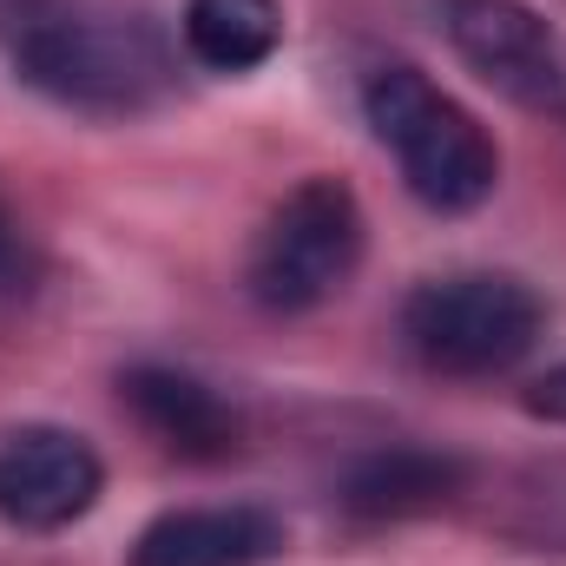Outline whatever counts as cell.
Returning a JSON list of instances; mask_svg holds the SVG:
<instances>
[{
    "mask_svg": "<svg viewBox=\"0 0 566 566\" xmlns=\"http://www.w3.org/2000/svg\"><path fill=\"white\" fill-rule=\"evenodd\" d=\"M547 329V303L507 271L428 277L402 303V343L434 376H501Z\"/></svg>",
    "mask_w": 566,
    "mask_h": 566,
    "instance_id": "3957f363",
    "label": "cell"
},
{
    "mask_svg": "<svg viewBox=\"0 0 566 566\" xmlns=\"http://www.w3.org/2000/svg\"><path fill=\"white\" fill-rule=\"evenodd\" d=\"M527 409L547 416V422H566V363H554V369L527 389Z\"/></svg>",
    "mask_w": 566,
    "mask_h": 566,
    "instance_id": "8fae6325",
    "label": "cell"
},
{
    "mask_svg": "<svg viewBox=\"0 0 566 566\" xmlns=\"http://www.w3.org/2000/svg\"><path fill=\"white\" fill-rule=\"evenodd\" d=\"M119 396L133 402V416H139L171 454H191V461H218V454H231L238 448V409L218 396V389H205L198 376H178V369H133L126 382H119Z\"/></svg>",
    "mask_w": 566,
    "mask_h": 566,
    "instance_id": "ba28073f",
    "label": "cell"
},
{
    "mask_svg": "<svg viewBox=\"0 0 566 566\" xmlns=\"http://www.w3.org/2000/svg\"><path fill=\"white\" fill-rule=\"evenodd\" d=\"M283 7L277 0H191L185 7V53L211 73H251L277 53Z\"/></svg>",
    "mask_w": 566,
    "mask_h": 566,
    "instance_id": "9c48e42d",
    "label": "cell"
},
{
    "mask_svg": "<svg viewBox=\"0 0 566 566\" xmlns=\"http://www.w3.org/2000/svg\"><path fill=\"white\" fill-rule=\"evenodd\" d=\"M363 264V205L349 185L336 178H310L283 198L277 211L264 218L244 283L264 310L277 316H303L316 303H329L336 290H349Z\"/></svg>",
    "mask_w": 566,
    "mask_h": 566,
    "instance_id": "277c9868",
    "label": "cell"
},
{
    "mask_svg": "<svg viewBox=\"0 0 566 566\" xmlns=\"http://www.w3.org/2000/svg\"><path fill=\"white\" fill-rule=\"evenodd\" d=\"M454 488V461H434V454H376L349 474V507L356 514H416L448 501Z\"/></svg>",
    "mask_w": 566,
    "mask_h": 566,
    "instance_id": "30bf717a",
    "label": "cell"
},
{
    "mask_svg": "<svg viewBox=\"0 0 566 566\" xmlns=\"http://www.w3.org/2000/svg\"><path fill=\"white\" fill-rule=\"evenodd\" d=\"M283 554V521L258 501L171 507L133 541V566H264Z\"/></svg>",
    "mask_w": 566,
    "mask_h": 566,
    "instance_id": "52a82bcc",
    "label": "cell"
},
{
    "mask_svg": "<svg viewBox=\"0 0 566 566\" xmlns=\"http://www.w3.org/2000/svg\"><path fill=\"white\" fill-rule=\"evenodd\" d=\"M20 73L73 113L126 119L171 86V53L158 27L126 13H53L20 33Z\"/></svg>",
    "mask_w": 566,
    "mask_h": 566,
    "instance_id": "7a4b0ae2",
    "label": "cell"
},
{
    "mask_svg": "<svg viewBox=\"0 0 566 566\" xmlns=\"http://www.w3.org/2000/svg\"><path fill=\"white\" fill-rule=\"evenodd\" d=\"M363 113H369V133L396 151L402 185L428 211H474L501 185L494 139L422 66H376L363 86Z\"/></svg>",
    "mask_w": 566,
    "mask_h": 566,
    "instance_id": "6da1fadb",
    "label": "cell"
},
{
    "mask_svg": "<svg viewBox=\"0 0 566 566\" xmlns=\"http://www.w3.org/2000/svg\"><path fill=\"white\" fill-rule=\"evenodd\" d=\"M454 53L514 106L566 119V33L527 0H448L441 13Z\"/></svg>",
    "mask_w": 566,
    "mask_h": 566,
    "instance_id": "5b68a950",
    "label": "cell"
},
{
    "mask_svg": "<svg viewBox=\"0 0 566 566\" xmlns=\"http://www.w3.org/2000/svg\"><path fill=\"white\" fill-rule=\"evenodd\" d=\"M13 271V224H7V211H0V277Z\"/></svg>",
    "mask_w": 566,
    "mask_h": 566,
    "instance_id": "7c38bea8",
    "label": "cell"
},
{
    "mask_svg": "<svg viewBox=\"0 0 566 566\" xmlns=\"http://www.w3.org/2000/svg\"><path fill=\"white\" fill-rule=\"evenodd\" d=\"M106 468L86 434L53 422H27L0 434V521L13 527H66L93 514Z\"/></svg>",
    "mask_w": 566,
    "mask_h": 566,
    "instance_id": "8992f818",
    "label": "cell"
}]
</instances>
